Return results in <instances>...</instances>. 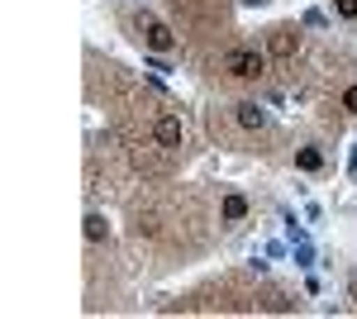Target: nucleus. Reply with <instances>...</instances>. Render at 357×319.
Segmentation results:
<instances>
[{"label":"nucleus","instance_id":"20e7f679","mask_svg":"<svg viewBox=\"0 0 357 319\" xmlns=\"http://www.w3.org/2000/svg\"><path fill=\"white\" fill-rule=\"evenodd\" d=\"M238 110V124L243 129H267V110L257 105V101H243V105H234Z\"/></svg>","mask_w":357,"mask_h":319},{"label":"nucleus","instance_id":"1a4fd4ad","mask_svg":"<svg viewBox=\"0 0 357 319\" xmlns=\"http://www.w3.org/2000/svg\"><path fill=\"white\" fill-rule=\"evenodd\" d=\"M333 10H338L343 20H357V0H333Z\"/></svg>","mask_w":357,"mask_h":319},{"label":"nucleus","instance_id":"9d476101","mask_svg":"<svg viewBox=\"0 0 357 319\" xmlns=\"http://www.w3.org/2000/svg\"><path fill=\"white\" fill-rule=\"evenodd\" d=\"M343 110H348V114H357V86H348V91H343Z\"/></svg>","mask_w":357,"mask_h":319},{"label":"nucleus","instance_id":"f03ea898","mask_svg":"<svg viewBox=\"0 0 357 319\" xmlns=\"http://www.w3.org/2000/svg\"><path fill=\"white\" fill-rule=\"evenodd\" d=\"M138 38H143L153 53H172V48H176V34H172L162 20H153V15H138Z\"/></svg>","mask_w":357,"mask_h":319},{"label":"nucleus","instance_id":"f257e3e1","mask_svg":"<svg viewBox=\"0 0 357 319\" xmlns=\"http://www.w3.org/2000/svg\"><path fill=\"white\" fill-rule=\"evenodd\" d=\"M224 72L238 81H257L262 72H267V57L257 53V48H234V53L224 57Z\"/></svg>","mask_w":357,"mask_h":319},{"label":"nucleus","instance_id":"0eeeda50","mask_svg":"<svg viewBox=\"0 0 357 319\" xmlns=\"http://www.w3.org/2000/svg\"><path fill=\"white\" fill-rule=\"evenodd\" d=\"M296 167H301V172H319V167H324V153H319V148H301V153H296Z\"/></svg>","mask_w":357,"mask_h":319},{"label":"nucleus","instance_id":"423d86ee","mask_svg":"<svg viewBox=\"0 0 357 319\" xmlns=\"http://www.w3.org/2000/svg\"><path fill=\"white\" fill-rule=\"evenodd\" d=\"M272 53L276 57H291V53H296V34H291V29H276V34H272Z\"/></svg>","mask_w":357,"mask_h":319},{"label":"nucleus","instance_id":"39448f33","mask_svg":"<svg viewBox=\"0 0 357 319\" xmlns=\"http://www.w3.org/2000/svg\"><path fill=\"white\" fill-rule=\"evenodd\" d=\"M105 234H110V224H105V214H100V210H91V214H86V239H91V243H100Z\"/></svg>","mask_w":357,"mask_h":319},{"label":"nucleus","instance_id":"9b49d317","mask_svg":"<svg viewBox=\"0 0 357 319\" xmlns=\"http://www.w3.org/2000/svg\"><path fill=\"white\" fill-rule=\"evenodd\" d=\"M348 295H353V300H357V276H353V281H348Z\"/></svg>","mask_w":357,"mask_h":319},{"label":"nucleus","instance_id":"f8f14e48","mask_svg":"<svg viewBox=\"0 0 357 319\" xmlns=\"http://www.w3.org/2000/svg\"><path fill=\"white\" fill-rule=\"evenodd\" d=\"M348 167H353V172H357V148H353V158H348Z\"/></svg>","mask_w":357,"mask_h":319},{"label":"nucleus","instance_id":"7ed1b4c3","mask_svg":"<svg viewBox=\"0 0 357 319\" xmlns=\"http://www.w3.org/2000/svg\"><path fill=\"white\" fill-rule=\"evenodd\" d=\"M153 138H158L162 148H181V119H172V114H162V119L153 124Z\"/></svg>","mask_w":357,"mask_h":319},{"label":"nucleus","instance_id":"6e6552de","mask_svg":"<svg viewBox=\"0 0 357 319\" xmlns=\"http://www.w3.org/2000/svg\"><path fill=\"white\" fill-rule=\"evenodd\" d=\"M243 214H248V200L238 191H229V195H224V219H243Z\"/></svg>","mask_w":357,"mask_h":319}]
</instances>
